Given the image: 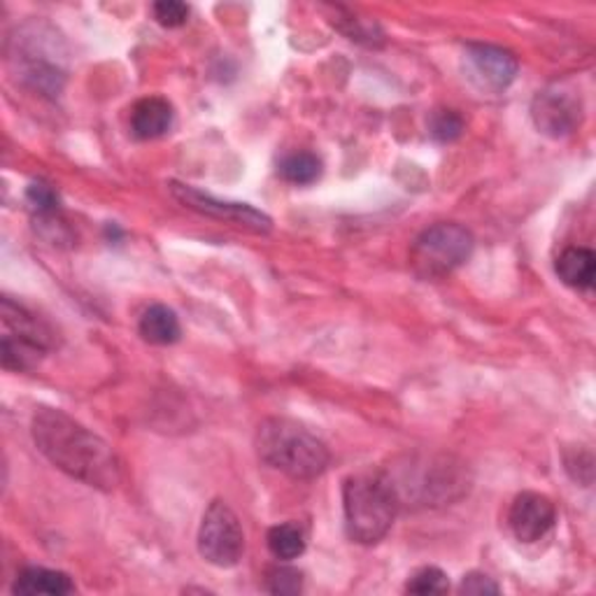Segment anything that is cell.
I'll use <instances>...</instances> for the list:
<instances>
[{
  "label": "cell",
  "mask_w": 596,
  "mask_h": 596,
  "mask_svg": "<svg viewBox=\"0 0 596 596\" xmlns=\"http://www.w3.org/2000/svg\"><path fill=\"white\" fill-rule=\"evenodd\" d=\"M3 338H0V359L5 371H33L51 348V331L45 324L26 311L22 303L3 299Z\"/></svg>",
  "instance_id": "4"
},
{
  "label": "cell",
  "mask_w": 596,
  "mask_h": 596,
  "mask_svg": "<svg viewBox=\"0 0 596 596\" xmlns=\"http://www.w3.org/2000/svg\"><path fill=\"white\" fill-rule=\"evenodd\" d=\"M474 252L471 231L459 224H436L422 231L410 249V268L422 280H439L468 261Z\"/></svg>",
  "instance_id": "5"
},
{
  "label": "cell",
  "mask_w": 596,
  "mask_h": 596,
  "mask_svg": "<svg viewBox=\"0 0 596 596\" xmlns=\"http://www.w3.org/2000/svg\"><path fill=\"white\" fill-rule=\"evenodd\" d=\"M406 592H410V594H447L449 581L441 569L424 566L410 575Z\"/></svg>",
  "instance_id": "18"
},
{
  "label": "cell",
  "mask_w": 596,
  "mask_h": 596,
  "mask_svg": "<svg viewBox=\"0 0 596 596\" xmlns=\"http://www.w3.org/2000/svg\"><path fill=\"white\" fill-rule=\"evenodd\" d=\"M464 117L457 113V110H447V107H443V110H436L431 113L429 117V136L436 140V142H455L461 138L464 133Z\"/></svg>",
  "instance_id": "17"
},
{
  "label": "cell",
  "mask_w": 596,
  "mask_h": 596,
  "mask_svg": "<svg viewBox=\"0 0 596 596\" xmlns=\"http://www.w3.org/2000/svg\"><path fill=\"white\" fill-rule=\"evenodd\" d=\"M173 126V105L161 98L150 96L133 105L131 110V133L138 140H156L166 136Z\"/></svg>",
  "instance_id": "11"
},
{
  "label": "cell",
  "mask_w": 596,
  "mask_h": 596,
  "mask_svg": "<svg viewBox=\"0 0 596 596\" xmlns=\"http://www.w3.org/2000/svg\"><path fill=\"white\" fill-rule=\"evenodd\" d=\"M154 16L161 26L166 28H177L187 24L189 20V5L179 3V0H161V3L154 5Z\"/></svg>",
  "instance_id": "21"
},
{
  "label": "cell",
  "mask_w": 596,
  "mask_h": 596,
  "mask_svg": "<svg viewBox=\"0 0 596 596\" xmlns=\"http://www.w3.org/2000/svg\"><path fill=\"white\" fill-rule=\"evenodd\" d=\"M198 552L208 564L231 569L245 554V534L238 515L224 501H212L198 529Z\"/></svg>",
  "instance_id": "6"
},
{
  "label": "cell",
  "mask_w": 596,
  "mask_h": 596,
  "mask_svg": "<svg viewBox=\"0 0 596 596\" xmlns=\"http://www.w3.org/2000/svg\"><path fill=\"white\" fill-rule=\"evenodd\" d=\"M266 589L270 594H299L303 589V575L292 566H273L266 575Z\"/></svg>",
  "instance_id": "19"
},
{
  "label": "cell",
  "mask_w": 596,
  "mask_h": 596,
  "mask_svg": "<svg viewBox=\"0 0 596 596\" xmlns=\"http://www.w3.org/2000/svg\"><path fill=\"white\" fill-rule=\"evenodd\" d=\"M278 173L289 185H313L322 175V161L313 152H294L280 161Z\"/></svg>",
  "instance_id": "16"
},
{
  "label": "cell",
  "mask_w": 596,
  "mask_h": 596,
  "mask_svg": "<svg viewBox=\"0 0 596 596\" xmlns=\"http://www.w3.org/2000/svg\"><path fill=\"white\" fill-rule=\"evenodd\" d=\"M138 331L152 346H173L183 336L177 315L166 305H150L138 322Z\"/></svg>",
  "instance_id": "14"
},
{
  "label": "cell",
  "mask_w": 596,
  "mask_h": 596,
  "mask_svg": "<svg viewBox=\"0 0 596 596\" xmlns=\"http://www.w3.org/2000/svg\"><path fill=\"white\" fill-rule=\"evenodd\" d=\"M401 503L385 471L357 474L342 487L346 531L361 546H375L389 534Z\"/></svg>",
  "instance_id": "3"
},
{
  "label": "cell",
  "mask_w": 596,
  "mask_h": 596,
  "mask_svg": "<svg viewBox=\"0 0 596 596\" xmlns=\"http://www.w3.org/2000/svg\"><path fill=\"white\" fill-rule=\"evenodd\" d=\"M459 592L461 594H476V596H484V594H499L501 587L492 581L490 575H484V573H468L464 575V581L459 585Z\"/></svg>",
  "instance_id": "22"
},
{
  "label": "cell",
  "mask_w": 596,
  "mask_h": 596,
  "mask_svg": "<svg viewBox=\"0 0 596 596\" xmlns=\"http://www.w3.org/2000/svg\"><path fill=\"white\" fill-rule=\"evenodd\" d=\"M268 550L280 562H292V559L301 557L305 552V531L296 522H287V525H278L268 531Z\"/></svg>",
  "instance_id": "15"
},
{
  "label": "cell",
  "mask_w": 596,
  "mask_h": 596,
  "mask_svg": "<svg viewBox=\"0 0 596 596\" xmlns=\"http://www.w3.org/2000/svg\"><path fill=\"white\" fill-rule=\"evenodd\" d=\"M14 594H49V596H63L75 592V583L70 581V575L63 571H54L45 566H28L24 569L12 585Z\"/></svg>",
  "instance_id": "12"
},
{
  "label": "cell",
  "mask_w": 596,
  "mask_h": 596,
  "mask_svg": "<svg viewBox=\"0 0 596 596\" xmlns=\"http://www.w3.org/2000/svg\"><path fill=\"white\" fill-rule=\"evenodd\" d=\"M557 519L554 503L538 492H522L509 513V525L522 544H536V540L544 538Z\"/></svg>",
  "instance_id": "10"
},
{
  "label": "cell",
  "mask_w": 596,
  "mask_h": 596,
  "mask_svg": "<svg viewBox=\"0 0 596 596\" xmlns=\"http://www.w3.org/2000/svg\"><path fill=\"white\" fill-rule=\"evenodd\" d=\"M557 276L573 289H589L596 276V257L587 247H566L557 259Z\"/></svg>",
  "instance_id": "13"
},
{
  "label": "cell",
  "mask_w": 596,
  "mask_h": 596,
  "mask_svg": "<svg viewBox=\"0 0 596 596\" xmlns=\"http://www.w3.org/2000/svg\"><path fill=\"white\" fill-rule=\"evenodd\" d=\"M255 447L259 459L294 480H315L329 468L331 455L313 431L287 418H268L259 424Z\"/></svg>",
  "instance_id": "2"
},
{
  "label": "cell",
  "mask_w": 596,
  "mask_h": 596,
  "mask_svg": "<svg viewBox=\"0 0 596 596\" xmlns=\"http://www.w3.org/2000/svg\"><path fill=\"white\" fill-rule=\"evenodd\" d=\"M531 119L536 129L548 138H566L583 121L581 96L566 86H548L538 92L531 103Z\"/></svg>",
  "instance_id": "8"
},
{
  "label": "cell",
  "mask_w": 596,
  "mask_h": 596,
  "mask_svg": "<svg viewBox=\"0 0 596 596\" xmlns=\"http://www.w3.org/2000/svg\"><path fill=\"white\" fill-rule=\"evenodd\" d=\"M171 191L185 208H189V210H194L198 214L212 217V220L241 226V229H245L249 233H257V236H266V233H270V229H273L270 217H266L264 212L255 210L247 203L220 201V198L198 191V189H194L189 185H179V183H171Z\"/></svg>",
  "instance_id": "7"
},
{
  "label": "cell",
  "mask_w": 596,
  "mask_h": 596,
  "mask_svg": "<svg viewBox=\"0 0 596 596\" xmlns=\"http://www.w3.org/2000/svg\"><path fill=\"white\" fill-rule=\"evenodd\" d=\"M26 201L31 203V208L38 212L40 217H54L59 212V194L54 191L51 185L47 183H31V187L26 189Z\"/></svg>",
  "instance_id": "20"
},
{
  "label": "cell",
  "mask_w": 596,
  "mask_h": 596,
  "mask_svg": "<svg viewBox=\"0 0 596 596\" xmlns=\"http://www.w3.org/2000/svg\"><path fill=\"white\" fill-rule=\"evenodd\" d=\"M464 66L466 78L482 92H503L513 84L519 70L515 54L494 45H468Z\"/></svg>",
  "instance_id": "9"
},
{
  "label": "cell",
  "mask_w": 596,
  "mask_h": 596,
  "mask_svg": "<svg viewBox=\"0 0 596 596\" xmlns=\"http://www.w3.org/2000/svg\"><path fill=\"white\" fill-rule=\"evenodd\" d=\"M31 431L35 447L66 476L105 492L119 484L121 471L113 447L63 410H38Z\"/></svg>",
  "instance_id": "1"
}]
</instances>
